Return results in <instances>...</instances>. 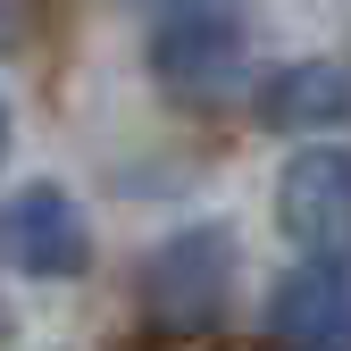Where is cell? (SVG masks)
I'll return each instance as SVG.
<instances>
[{"label":"cell","mask_w":351,"mask_h":351,"mask_svg":"<svg viewBox=\"0 0 351 351\" xmlns=\"http://www.w3.org/2000/svg\"><path fill=\"white\" fill-rule=\"evenodd\" d=\"M276 226L310 251V268H351V151H293L276 176Z\"/></svg>","instance_id":"1"},{"label":"cell","mask_w":351,"mask_h":351,"mask_svg":"<svg viewBox=\"0 0 351 351\" xmlns=\"http://www.w3.org/2000/svg\"><path fill=\"white\" fill-rule=\"evenodd\" d=\"M143 293H151L159 326H209L217 310H226V293H234V234L201 226V234L159 243L151 268H143Z\"/></svg>","instance_id":"2"},{"label":"cell","mask_w":351,"mask_h":351,"mask_svg":"<svg viewBox=\"0 0 351 351\" xmlns=\"http://www.w3.org/2000/svg\"><path fill=\"white\" fill-rule=\"evenodd\" d=\"M9 259L25 276H84L93 268V226L67 201V184H17L9 193Z\"/></svg>","instance_id":"3"},{"label":"cell","mask_w":351,"mask_h":351,"mask_svg":"<svg viewBox=\"0 0 351 351\" xmlns=\"http://www.w3.org/2000/svg\"><path fill=\"white\" fill-rule=\"evenodd\" d=\"M268 326L285 351H351V268H301L276 285Z\"/></svg>","instance_id":"4"},{"label":"cell","mask_w":351,"mask_h":351,"mask_svg":"<svg viewBox=\"0 0 351 351\" xmlns=\"http://www.w3.org/2000/svg\"><path fill=\"white\" fill-rule=\"evenodd\" d=\"M151 75L167 84V93H226V84L243 75V34L226 25V17H176V25H159V42H151Z\"/></svg>","instance_id":"5"},{"label":"cell","mask_w":351,"mask_h":351,"mask_svg":"<svg viewBox=\"0 0 351 351\" xmlns=\"http://www.w3.org/2000/svg\"><path fill=\"white\" fill-rule=\"evenodd\" d=\"M351 109V67H326V59H301V67H276L259 84V117L268 125H335Z\"/></svg>","instance_id":"6"}]
</instances>
